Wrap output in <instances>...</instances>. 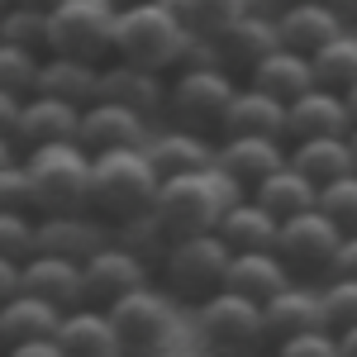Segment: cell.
Returning <instances> with one entry per match:
<instances>
[{
  "instance_id": "45",
  "label": "cell",
  "mask_w": 357,
  "mask_h": 357,
  "mask_svg": "<svg viewBox=\"0 0 357 357\" xmlns=\"http://www.w3.org/2000/svg\"><path fill=\"white\" fill-rule=\"evenodd\" d=\"M5 357H67V353H62L57 338H48V343H20V348H10Z\"/></svg>"
},
{
  "instance_id": "14",
  "label": "cell",
  "mask_w": 357,
  "mask_h": 357,
  "mask_svg": "<svg viewBox=\"0 0 357 357\" xmlns=\"http://www.w3.org/2000/svg\"><path fill=\"white\" fill-rule=\"evenodd\" d=\"M153 124L129 105H114V100H96L82 110V148L91 158L100 153H119V148H148Z\"/></svg>"
},
{
  "instance_id": "39",
  "label": "cell",
  "mask_w": 357,
  "mask_h": 357,
  "mask_svg": "<svg viewBox=\"0 0 357 357\" xmlns=\"http://www.w3.org/2000/svg\"><path fill=\"white\" fill-rule=\"evenodd\" d=\"M0 210H29L38 215V195H33V176H29L24 158H10L0 167Z\"/></svg>"
},
{
  "instance_id": "7",
  "label": "cell",
  "mask_w": 357,
  "mask_h": 357,
  "mask_svg": "<svg viewBox=\"0 0 357 357\" xmlns=\"http://www.w3.org/2000/svg\"><path fill=\"white\" fill-rule=\"evenodd\" d=\"M119 10V0H57L48 10V57H86L105 67L114 57Z\"/></svg>"
},
{
  "instance_id": "27",
  "label": "cell",
  "mask_w": 357,
  "mask_h": 357,
  "mask_svg": "<svg viewBox=\"0 0 357 357\" xmlns=\"http://www.w3.org/2000/svg\"><path fill=\"white\" fill-rule=\"evenodd\" d=\"M38 96H57L67 105H96L100 100V62L86 57H43V77H38Z\"/></svg>"
},
{
  "instance_id": "26",
  "label": "cell",
  "mask_w": 357,
  "mask_h": 357,
  "mask_svg": "<svg viewBox=\"0 0 357 357\" xmlns=\"http://www.w3.org/2000/svg\"><path fill=\"white\" fill-rule=\"evenodd\" d=\"M62 329V310L38 296H15V301L0 305V338L5 348H20V343H48Z\"/></svg>"
},
{
  "instance_id": "24",
  "label": "cell",
  "mask_w": 357,
  "mask_h": 357,
  "mask_svg": "<svg viewBox=\"0 0 357 357\" xmlns=\"http://www.w3.org/2000/svg\"><path fill=\"white\" fill-rule=\"evenodd\" d=\"M57 343H62L67 357H119V338H114L110 310H96V305L67 310L62 314V329H57Z\"/></svg>"
},
{
  "instance_id": "20",
  "label": "cell",
  "mask_w": 357,
  "mask_h": 357,
  "mask_svg": "<svg viewBox=\"0 0 357 357\" xmlns=\"http://www.w3.org/2000/svg\"><path fill=\"white\" fill-rule=\"evenodd\" d=\"M291 162V143L286 138H220V172H229L248 195L257 191L272 172Z\"/></svg>"
},
{
  "instance_id": "50",
  "label": "cell",
  "mask_w": 357,
  "mask_h": 357,
  "mask_svg": "<svg viewBox=\"0 0 357 357\" xmlns=\"http://www.w3.org/2000/svg\"><path fill=\"white\" fill-rule=\"evenodd\" d=\"M348 143H353V158H357V129H353V134H348Z\"/></svg>"
},
{
  "instance_id": "25",
  "label": "cell",
  "mask_w": 357,
  "mask_h": 357,
  "mask_svg": "<svg viewBox=\"0 0 357 357\" xmlns=\"http://www.w3.org/2000/svg\"><path fill=\"white\" fill-rule=\"evenodd\" d=\"M296 281V272L281 262V252H234V262H229V286L224 291H238L248 301L267 305L276 291H286Z\"/></svg>"
},
{
  "instance_id": "34",
  "label": "cell",
  "mask_w": 357,
  "mask_h": 357,
  "mask_svg": "<svg viewBox=\"0 0 357 357\" xmlns=\"http://www.w3.org/2000/svg\"><path fill=\"white\" fill-rule=\"evenodd\" d=\"M0 43H15L29 53L48 57V10H29V5H5L0 20Z\"/></svg>"
},
{
  "instance_id": "6",
  "label": "cell",
  "mask_w": 357,
  "mask_h": 357,
  "mask_svg": "<svg viewBox=\"0 0 357 357\" xmlns=\"http://www.w3.org/2000/svg\"><path fill=\"white\" fill-rule=\"evenodd\" d=\"M24 167L33 176V195H38V215H82L91 210V172L96 158L82 143H48L24 153Z\"/></svg>"
},
{
  "instance_id": "12",
  "label": "cell",
  "mask_w": 357,
  "mask_h": 357,
  "mask_svg": "<svg viewBox=\"0 0 357 357\" xmlns=\"http://www.w3.org/2000/svg\"><path fill=\"white\" fill-rule=\"evenodd\" d=\"M48 143H82V105H67L57 96H29L15 134L5 138V162Z\"/></svg>"
},
{
  "instance_id": "17",
  "label": "cell",
  "mask_w": 357,
  "mask_h": 357,
  "mask_svg": "<svg viewBox=\"0 0 357 357\" xmlns=\"http://www.w3.org/2000/svg\"><path fill=\"white\" fill-rule=\"evenodd\" d=\"M276 29H281V43L291 48V53H324L333 38H343L348 33V15H338L329 5H310V0H291V5H281L276 10Z\"/></svg>"
},
{
  "instance_id": "13",
  "label": "cell",
  "mask_w": 357,
  "mask_h": 357,
  "mask_svg": "<svg viewBox=\"0 0 357 357\" xmlns=\"http://www.w3.org/2000/svg\"><path fill=\"white\" fill-rule=\"evenodd\" d=\"M167 96H172V77L162 72H148V67H134L124 57H110L100 67V100H114V105H129L143 119H158L167 114Z\"/></svg>"
},
{
  "instance_id": "22",
  "label": "cell",
  "mask_w": 357,
  "mask_h": 357,
  "mask_svg": "<svg viewBox=\"0 0 357 357\" xmlns=\"http://www.w3.org/2000/svg\"><path fill=\"white\" fill-rule=\"evenodd\" d=\"M24 291L38 296V301L57 305L62 314L67 310H82L86 305V276H82V262L72 257H53V252H38L24 262Z\"/></svg>"
},
{
  "instance_id": "46",
  "label": "cell",
  "mask_w": 357,
  "mask_h": 357,
  "mask_svg": "<svg viewBox=\"0 0 357 357\" xmlns=\"http://www.w3.org/2000/svg\"><path fill=\"white\" fill-rule=\"evenodd\" d=\"M338 348H343V357H357V324L338 333Z\"/></svg>"
},
{
  "instance_id": "9",
  "label": "cell",
  "mask_w": 357,
  "mask_h": 357,
  "mask_svg": "<svg viewBox=\"0 0 357 357\" xmlns=\"http://www.w3.org/2000/svg\"><path fill=\"white\" fill-rule=\"evenodd\" d=\"M243 82L224 67H205V72H176L172 77V96H167V124L181 129H200V134H220L229 105L238 100Z\"/></svg>"
},
{
  "instance_id": "51",
  "label": "cell",
  "mask_w": 357,
  "mask_h": 357,
  "mask_svg": "<svg viewBox=\"0 0 357 357\" xmlns=\"http://www.w3.org/2000/svg\"><path fill=\"white\" fill-rule=\"evenodd\" d=\"M119 5H143V0H119Z\"/></svg>"
},
{
  "instance_id": "29",
  "label": "cell",
  "mask_w": 357,
  "mask_h": 357,
  "mask_svg": "<svg viewBox=\"0 0 357 357\" xmlns=\"http://www.w3.org/2000/svg\"><path fill=\"white\" fill-rule=\"evenodd\" d=\"M291 167L305 172V176L324 191L333 181L353 176L357 158H353V143H348V138H301V143H291Z\"/></svg>"
},
{
  "instance_id": "4",
  "label": "cell",
  "mask_w": 357,
  "mask_h": 357,
  "mask_svg": "<svg viewBox=\"0 0 357 357\" xmlns=\"http://www.w3.org/2000/svg\"><path fill=\"white\" fill-rule=\"evenodd\" d=\"M229 262L234 248L220 234H195V238H176L158 262V286L176 305H205L210 296H220L229 286Z\"/></svg>"
},
{
  "instance_id": "2",
  "label": "cell",
  "mask_w": 357,
  "mask_h": 357,
  "mask_svg": "<svg viewBox=\"0 0 357 357\" xmlns=\"http://www.w3.org/2000/svg\"><path fill=\"white\" fill-rule=\"evenodd\" d=\"M162 191V176L148 158V148H119V153H100L96 172H91V215L124 229V224L153 215Z\"/></svg>"
},
{
  "instance_id": "42",
  "label": "cell",
  "mask_w": 357,
  "mask_h": 357,
  "mask_svg": "<svg viewBox=\"0 0 357 357\" xmlns=\"http://www.w3.org/2000/svg\"><path fill=\"white\" fill-rule=\"evenodd\" d=\"M205 67H224L220 38L191 33V38H186V48H181V62H176V72H205ZM176 72H172V77H176Z\"/></svg>"
},
{
  "instance_id": "41",
  "label": "cell",
  "mask_w": 357,
  "mask_h": 357,
  "mask_svg": "<svg viewBox=\"0 0 357 357\" xmlns=\"http://www.w3.org/2000/svg\"><path fill=\"white\" fill-rule=\"evenodd\" d=\"M272 357H343V348H338L333 329H310V333H296V338L276 343Z\"/></svg>"
},
{
  "instance_id": "44",
  "label": "cell",
  "mask_w": 357,
  "mask_h": 357,
  "mask_svg": "<svg viewBox=\"0 0 357 357\" xmlns=\"http://www.w3.org/2000/svg\"><path fill=\"white\" fill-rule=\"evenodd\" d=\"M329 276H357V234H353V238H343V248H338V262H333Z\"/></svg>"
},
{
  "instance_id": "5",
  "label": "cell",
  "mask_w": 357,
  "mask_h": 357,
  "mask_svg": "<svg viewBox=\"0 0 357 357\" xmlns=\"http://www.w3.org/2000/svg\"><path fill=\"white\" fill-rule=\"evenodd\" d=\"M195 348L205 357H262L272 348L262 305L238 291H220L195 305Z\"/></svg>"
},
{
  "instance_id": "30",
  "label": "cell",
  "mask_w": 357,
  "mask_h": 357,
  "mask_svg": "<svg viewBox=\"0 0 357 357\" xmlns=\"http://www.w3.org/2000/svg\"><path fill=\"white\" fill-rule=\"evenodd\" d=\"M220 238L234 252H272L276 238H281V220H276L267 205H257L252 195H243L220 224Z\"/></svg>"
},
{
  "instance_id": "10",
  "label": "cell",
  "mask_w": 357,
  "mask_h": 357,
  "mask_svg": "<svg viewBox=\"0 0 357 357\" xmlns=\"http://www.w3.org/2000/svg\"><path fill=\"white\" fill-rule=\"evenodd\" d=\"M343 229L324 215V210H305L296 220L281 224V238H276V252L281 262L296 272V281H324L338 262V248H343Z\"/></svg>"
},
{
  "instance_id": "21",
  "label": "cell",
  "mask_w": 357,
  "mask_h": 357,
  "mask_svg": "<svg viewBox=\"0 0 357 357\" xmlns=\"http://www.w3.org/2000/svg\"><path fill=\"white\" fill-rule=\"evenodd\" d=\"M267 314V338L286 343L296 333H310V329H329L324 324V296H319V281H291L286 291H276L272 301L262 305Z\"/></svg>"
},
{
  "instance_id": "1",
  "label": "cell",
  "mask_w": 357,
  "mask_h": 357,
  "mask_svg": "<svg viewBox=\"0 0 357 357\" xmlns=\"http://www.w3.org/2000/svg\"><path fill=\"white\" fill-rule=\"evenodd\" d=\"M243 195L248 191L229 172L210 167V172H191V176H167L162 191H158L153 215H158V224H162L167 234H172V243H176V238H195V234H220L224 215Z\"/></svg>"
},
{
  "instance_id": "15",
  "label": "cell",
  "mask_w": 357,
  "mask_h": 357,
  "mask_svg": "<svg viewBox=\"0 0 357 357\" xmlns=\"http://www.w3.org/2000/svg\"><path fill=\"white\" fill-rule=\"evenodd\" d=\"M148 158L158 167V176H191V172H210L220 162V138L200 134V129H181V124H162L148 138Z\"/></svg>"
},
{
  "instance_id": "31",
  "label": "cell",
  "mask_w": 357,
  "mask_h": 357,
  "mask_svg": "<svg viewBox=\"0 0 357 357\" xmlns=\"http://www.w3.org/2000/svg\"><path fill=\"white\" fill-rule=\"evenodd\" d=\"M252 200L257 205H267L276 220H296V215H305V210H319V186L305 176V172H296V167L286 162L281 172H272L257 191H252Z\"/></svg>"
},
{
  "instance_id": "3",
  "label": "cell",
  "mask_w": 357,
  "mask_h": 357,
  "mask_svg": "<svg viewBox=\"0 0 357 357\" xmlns=\"http://www.w3.org/2000/svg\"><path fill=\"white\" fill-rule=\"evenodd\" d=\"M186 38H191V29L176 20V10H172L167 0L124 5V10H119V24H114V57L172 77L176 62H181Z\"/></svg>"
},
{
  "instance_id": "11",
  "label": "cell",
  "mask_w": 357,
  "mask_h": 357,
  "mask_svg": "<svg viewBox=\"0 0 357 357\" xmlns=\"http://www.w3.org/2000/svg\"><path fill=\"white\" fill-rule=\"evenodd\" d=\"M82 276H86V305L96 310H114L124 296H134L143 286H153V262L138 257L134 248H124L114 238L110 248H100L91 262H82Z\"/></svg>"
},
{
  "instance_id": "8",
  "label": "cell",
  "mask_w": 357,
  "mask_h": 357,
  "mask_svg": "<svg viewBox=\"0 0 357 357\" xmlns=\"http://www.w3.org/2000/svg\"><path fill=\"white\" fill-rule=\"evenodd\" d=\"M119 357H167L176 348V301L162 286H143L110 310Z\"/></svg>"
},
{
  "instance_id": "23",
  "label": "cell",
  "mask_w": 357,
  "mask_h": 357,
  "mask_svg": "<svg viewBox=\"0 0 357 357\" xmlns=\"http://www.w3.org/2000/svg\"><path fill=\"white\" fill-rule=\"evenodd\" d=\"M353 124V110H348V96L343 91H329V86H314L310 96H301L291 105V143L301 138H348Z\"/></svg>"
},
{
  "instance_id": "37",
  "label": "cell",
  "mask_w": 357,
  "mask_h": 357,
  "mask_svg": "<svg viewBox=\"0 0 357 357\" xmlns=\"http://www.w3.org/2000/svg\"><path fill=\"white\" fill-rule=\"evenodd\" d=\"M319 296H324V324L333 333L353 329L357 324V276H324Z\"/></svg>"
},
{
  "instance_id": "47",
  "label": "cell",
  "mask_w": 357,
  "mask_h": 357,
  "mask_svg": "<svg viewBox=\"0 0 357 357\" xmlns=\"http://www.w3.org/2000/svg\"><path fill=\"white\" fill-rule=\"evenodd\" d=\"M310 5H329V10H338V15H353L357 0H310Z\"/></svg>"
},
{
  "instance_id": "38",
  "label": "cell",
  "mask_w": 357,
  "mask_h": 357,
  "mask_svg": "<svg viewBox=\"0 0 357 357\" xmlns=\"http://www.w3.org/2000/svg\"><path fill=\"white\" fill-rule=\"evenodd\" d=\"M119 243L134 248L138 257H148V262L158 267V262H162V252L172 248V234L158 224V215H143V220H134V224H124V229H119Z\"/></svg>"
},
{
  "instance_id": "52",
  "label": "cell",
  "mask_w": 357,
  "mask_h": 357,
  "mask_svg": "<svg viewBox=\"0 0 357 357\" xmlns=\"http://www.w3.org/2000/svg\"><path fill=\"white\" fill-rule=\"evenodd\" d=\"M353 20H357V10H353Z\"/></svg>"
},
{
  "instance_id": "35",
  "label": "cell",
  "mask_w": 357,
  "mask_h": 357,
  "mask_svg": "<svg viewBox=\"0 0 357 357\" xmlns=\"http://www.w3.org/2000/svg\"><path fill=\"white\" fill-rule=\"evenodd\" d=\"M38 77H43V53L0 43V91L29 100V96H38Z\"/></svg>"
},
{
  "instance_id": "28",
  "label": "cell",
  "mask_w": 357,
  "mask_h": 357,
  "mask_svg": "<svg viewBox=\"0 0 357 357\" xmlns=\"http://www.w3.org/2000/svg\"><path fill=\"white\" fill-rule=\"evenodd\" d=\"M248 86H257V91H267V96H276V100L296 105L301 96H310V91L319 86V77H314V57L291 53V48H276V53L248 77Z\"/></svg>"
},
{
  "instance_id": "49",
  "label": "cell",
  "mask_w": 357,
  "mask_h": 357,
  "mask_svg": "<svg viewBox=\"0 0 357 357\" xmlns=\"http://www.w3.org/2000/svg\"><path fill=\"white\" fill-rule=\"evenodd\" d=\"M348 110H353V124H357V86L348 91Z\"/></svg>"
},
{
  "instance_id": "36",
  "label": "cell",
  "mask_w": 357,
  "mask_h": 357,
  "mask_svg": "<svg viewBox=\"0 0 357 357\" xmlns=\"http://www.w3.org/2000/svg\"><path fill=\"white\" fill-rule=\"evenodd\" d=\"M0 257H10V262L38 257V215H29V210H0Z\"/></svg>"
},
{
  "instance_id": "40",
  "label": "cell",
  "mask_w": 357,
  "mask_h": 357,
  "mask_svg": "<svg viewBox=\"0 0 357 357\" xmlns=\"http://www.w3.org/2000/svg\"><path fill=\"white\" fill-rule=\"evenodd\" d=\"M319 210H324V215H329V220L353 238V234H357V172L319 191Z\"/></svg>"
},
{
  "instance_id": "33",
  "label": "cell",
  "mask_w": 357,
  "mask_h": 357,
  "mask_svg": "<svg viewBox=\"0 0 357 357\" xmlns=\"http://www.w3.org/2000/svg\"><path fill=\"white\" fill-rule=\"evenodd\" d=\"M314 77H319V86L343 91V96L357 86V33L353 29L343 38H333L324 53H314Z\"/></svg>"
},
{
  "instance_id": "48",
  "label": "cell",
  "mask_w": 357,
  "mask_h": 357,
  "mask_svg": "<svg viewBox=\"0 0 357 357\" xmlns=\"http://www.w3.org/2000/svg\"><path fill=\"white\" fill-rule=\"evenodd\" d=\"M5 5H29V10H53L57 0H5Z\"/></svg>"
},
{
  "instance_id": "18",
  "label": "cell",
  "mask_w": 357,
  "mask_h": 357,
  "mask_svg": "<svg viewBox=\"0 0 357 357\" xmlns=\"http://www.w3.org/2000/svg\"><path fill=\"white\" fill-rule=\"evenodd\" d=\"M276 48H286V43H281V29H276V15L257 10V15L238 20V24L220 38L224 72H234L238 82H248V77H252V72H257V67H262Z\"/></svg>"
},
{
  "instance_id": "19",
  "label": "cell",
  "mask_w": 357,
  "mask_h": 357,
  "mask_svg": "<svg viewBox=\"0 0 357 357\" xmlns=\"http://www.w3.org/2000/svg\"><path fill=\"white\" fill-rule=\"evenodd\" d=\"M220 138H286L291 143V105L243 82L238 100L229 105L220 124Z\"/></svg>"
},
{
  "instance_id": "32",
  "label": "cell",
  "mask_w": 357,
  "mask_h": 357,
  "mask_svg": "<svg viewBox=\"0 0 357 357\" xmlns=\"http://www.w3.org/2000/svg\"><path fill=\"white\" fill-rule=\"evenodd\" d=\"M167 5L191 33H205V38H224L238 20L262 10V0H167Z\"/></svg>"
},
{
  "instance_id": "43",
  "label": "cell",
  "mask_w": 357,
  "mask_h": 357,
  "mask_svg": "<svg viewBox=\"0 0 357 357\" xmlns=\"http://www.w3.org/2000/svg\"><path fill=\"white\" fill-rule=\"evenodd\" d=\"M15 296H24V262L0 257V305L15 301Z\"/></svg>"
},
{
  "instance_id": "16",
  "label": "cell",
  "mask_w": 357,
  "mask_h": 357,
  "mask_svg": "<svg viewBox=\"0 0 357 357\" xmlns=\"http://www.w3.org/2000/svg\"><path fill=\"white\" fill-rule=\"evenodd\" d=\"M110 224L100 215H38V252L53 257H72V262H91L100 248H110Z\"/></svg>"
}]
</instances>
